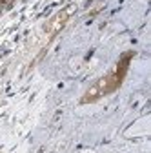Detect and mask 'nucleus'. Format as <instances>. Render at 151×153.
<instances>
[{
    "label": "nucleus",
    "mask_w": 151,
    "mask_h": 153,
    "mask_svg": "<svg viewBox=\"0 0 151 153\" xmlns=\"http://www.w3.org/2000/svg\"><path fill=\"white\" fill-rule=\"evenodd\" d=\"M66 18H67V13H62V15H56L53 20L47 24V31L53 35V33H56L62 26H64V22H66Z\"/></svg>",
    "instance_id": "f257e3e1"
}]
</instances>
